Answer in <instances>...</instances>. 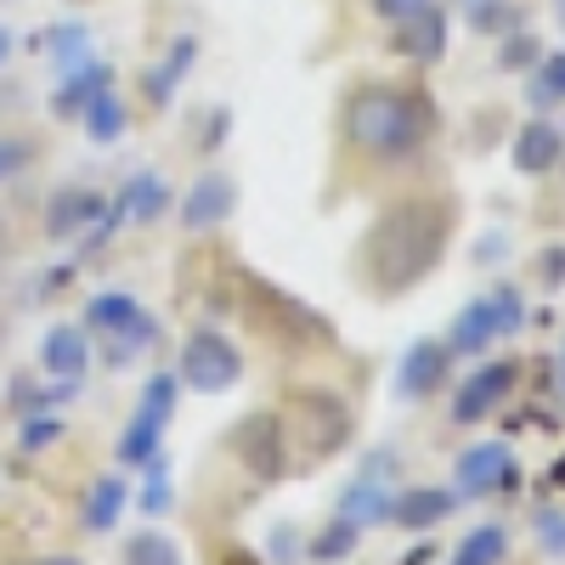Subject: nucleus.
<instances>
[{
	"label": "nucleus",
	"instance_id": "obj_1",
	"mask_svg": "<svg viewBox=\"0 0 565 565\" xmlns=\"http://www.w3.org/2000/svg\"><path fill=\"white\" fill-rule=\"evenodd\" d=\"M452 226H458V210H452L447 193H407V199L385 204L380 215L367 221L362 244H356L362 282L380 300L413 295L418 282H430L436 266L447 260Z\"/></svg>",
	"mask_w": 565,
	"mask_h": 565
},
{
	"label": "nucleus",
	"instance_id": "obj_2",
	"mask_svg": "<svg viewBox=\"0 0 565 565\" xmlns=\"http://www.w3.org/2000/svg\"><path fill=\"white\" fill-rule=\"evenodd\" d=\"M340 130L345 141L373 159V164H407L430 148L436 136V103L413 85H391V79H367L356 85L345 108H340Z\"/></svg>",
	"mask_w": 565,
	"mask_h": 565
},
{
	"label": "nucleus",
	"instance_id": "obj_3",
	"mask_svg": "<svg viewBox=\"0 0 565 565\" xmlns=\"http://www.w3.org/2000/svg\"><path fill=\"white\" fill-rule=\"evenodd\" d=\"M232 277H238V306L249 311V322L271 345H282V351H328L334 345V322L317 306H306L295 289H282V282H271L255 266H232Z\"/></svg>",
	"mask_w": 565,
	"mask_h": 565
},
{
	"label": "nucleus",
	"instance_id": "obj_4",
	"mask_svg": "<svg viewBox=\"0 0 565 565\" xmlns=\"http://www.w3.org/2000/svg\"><path fill=\"white\" fill-rule=\"evenodd\" d=\"M526 328V295L514 289V282H503V289L481 295V300H469L452 328H447V351L452 356H481L487 345L509 340V334H521Z\"/></svg>",
	"mask_w": 565,
	"mask_h": 565
},
{
	"label": "nucleus",
	"instance_id": "obj_5",
	"mask_svg": "<svg viewBox=\"0 0 565 565\" xmlns=\"http://www.w3.org/2000/svg\"><path fill=\"white\" fill-rule=\"evenodd\" d=\"M282 424H289V436L306 441L311 458H334V452H345V441L356 436V413H351L334 391H322V385H295Z\"/></svg>",
	"mask_w": 565,
	"mask_h": 565
},
{
	"label": "nucleus",
	"instance_id": "obj_6",
	"mask_svg": "<svg viewBox=\"0 0 565 565\" xmlns=\"http://www.w3.org/2000/svg\"><path fill=\"white\" fill-rule=\"evenodd\" d=\"M175 380L193 396H226L244 380V351L232 345V334H221V328H193V334L181 340Z\"/></svg>",
	"mask_w": 565,
	"mask_h": 565
},
{
	"label": "nucleus",
	"instance_id": "obj_7",
	"mask_svg": "<svg viewBox=\"0 0 565 565\" xmlns=\"http://www.w3.org/2000/svg\"><path fill=\"white\" fill-rule=\"evenodd\" d=\"M226 447L249 469V481H260V487H277L282 476H289V424H282V413H271V407L244 413L226 430Z\"/></svg>",
	"mask_w": 565,
	"mask_h": 565
},
{
	"label": "nucleus",
	"instance_id": "obj_8",
	"mask_svg": "<svg viewBox=\"0 0 565 565\" xmlns=\"http://www.w3.org/2000/svg\"><path fill=\"white\" fill-rule=\"evenodd\" d=\"M85 328L119 345L114 362H130L136 351H153V345H159V322L148 317V306H141L136 295H125V289L90 295V300H85Z\"/></svg>",
	"mask_w": 565,
	"mask_h": 565
},
{
	"label": "nucleus",
	"instance_id": "obj_9",
	"mask_svg": "<svg viewBox=\"0 0 565 565\" xmlns=\"http://www.w3.org/2000/svg\"><path fill=\"white\" fill-rule=\"evenodd\" d=\"M391 469H396V452H373L367 463H362V476L340 492V514L351 526H391V503H396V492H391Z\"/></svg>",
	"mask_w": 565,
	"mask_h": 565
},
{
	"label": "nucleus",
	"instance_id": "obj_10",
	"mask_svg": "<svg viewBox=\"0 0 565 565\" xmlns=\"http://www.w3.org/2000/svg\"><path fill=\"white\" fill-rule=\"evenodd\" d=\"M452 481H458L452 487L458 498H492V492H509L514 481H521V469H514L509 441H476V447L458 452Z\"/></svg>",
	"mask_w": 565,
	"mask_h": 565
},
{
	"label": "nucleus",
	"instance_id": "obj_11",
	"mask_svg": "<svg viewBox=\"0 0 565 565\" xmlns=\"http://www.w3.org/2000/svg\"><path fill=\"white\" fill-rule=\"evenodd\" d=\"M514 385H521V362H481V367L452 391V424H481V418H492V413L514 396Z\"/></svg>",
	"mask_w": 565,
	"mask_h": 565
},
{
	"label": "nucleus",
	"instance_id": "obj_12",
	"mask_svg": "<svg viewBox=\"0 0 565 565\" xmlns=\"http://www.w3.org/2000/svg\"><path fill=\"white\" fill-rule=\"evenodd\" d=\"M238 181H232L226 170H204L186 193L175 199V215H181V226L186 232H215V226H226L232 221V210H238Z\"/></svg>",
	"mask_w": 565,
	"mask_h": 565
},
{
	"label": "nucleus",
	"instance_id": "obj_13",
	"mask_svg": "<svg viewBox=\"0 0 565 565\" xmlns=\"http://www.w3.org/2000/svg\"><path fill=\"white\" fill-rule=\"evenodd\" d=\"M447 373H452V351L447 340H413L396 362V396L402 402H424V396H436L447 391Z\"/></svg>",
	"mask_w": 565,
	"mask_h": 565
},
{
	"label": "nucleus",
	"instance_id": "obj_14",
	"mask_svg": "<svg viewBox=\"0 0 565 565\" xmlns=\"http://www.w3.org/2000/svg\"><path fill=\"white\" fill-rule=\"evenodd\" d=\"M108 210L119 215V226H148V221H159L164 210H175V193H170V181L148 164V170H136L119 193L108 199Z\"/></svg>",
	"mask_w": 565,
	"mask_h": 565
},
{
	"label": "nucleus",
	"instance_id": "obj_15",
	"mask_svg": "<svg viewBox=\"0 0 565 565\" xmlns=\"http://www.w3.org/2000/svg\"><path fill=\"white\" fill-rule=\"evenodd\" d=\"M108 215V199L90 193V186H57L45 199V238H74V232L97 226Z\"/></svg>",
	"mask_w": 565,
	"mask_h": 565
},
{
	"label": "nucleus",
	"instance_id": "obj_16",
	"mask_svg": "<svg viewBox=\"0 0 565 565\" xmlns=\"http://www.w3.org/2000/svg\"><path fill=\"white\" fill-rule=\"evenodd\" d=\"M452 509H458L452 487H402L396 503H391V526H402V532H436Z\"/></svg>",
	"mask_w": 565,
	"mask_h": 565
},
{
	"label": "nucleus",
	"instance_id": "obj_17",
	"mask_svg": "<svg viewBox=\"0 0 565 565\" xmlns=\"http://www.w3.org/2000/svg\"><path fill=\"white\" fill-rule=\"evenodd\" d=\"M103 90H114V68L97 63V57H79L57 74V97H52V114L57 119H79V108L90 97H103Z\"/></svg>",
	"mask_w": 565,
	"mask_h": 565
},
{
	"label": "nucleus",
	"instance_id": "obj_18",
	"mask_svg": "<svg viewBox=\"0 0 565 565\" xmlns=\"http://www.w3.org/2000/svg\"><path fill=\"white\" fill-rule=\"evenodd\" d=\"M559 153H565V130L554 119H526L521 130H514V148H509V159H514L521 175H548L559 164Z\"/></svg>",
	"mask_w": 565,
	"mask_h": 565
},
{
	"label": "nucleus",
	"instance_id": "obj_19",
	"mask_svg": "<svg viewBox=\"0 0 565 565\" xmlns=\"http://www.w3.org/2000/svg\"><path fill=\"white\" fill-rule=\"evenodd\" d=\"M40 367H45V380H85V367H90L85 328H74V322L45 328V340H40Z\"/></svg>",
	"mask_w": 565,
	"mask_h": 565
},
{
	"label": "nucleus",
	"instance_id": "obj_20",
	"mask_svg": "<svg viewBox=\"0 0 565 565\" xmlns=\"http://www.w3.org/2000/svg\"><path fill=\"white\" fill-rule=\"evenodd\" d=\"M396 52L413 57V63H436L447 52V12L436 7V0L424 12H413V18L396 23Z\"/></svg>",
	"mask_w": 565,
	"mask_h": 565
},
{
	"label": "nucleus",
	"instance_id": "obj_21",
	"mask_svg": "<svg viewBox=\"0 0 565 565\" xmlns=\"http://www.w3.org/2000/svg\"><path fill=\"white\" fill-rule=\"evenodd\" d=\"M164 430H170V418L136 402V413H130V424H125V436H119V447H114L119 463H125V469H141L148 458H159V452H164Z\"/></svg>",
	"mask_w": 565,
	"mask_h": 565
},
{
	"label": "nucleus",
	"instance_id": "obj_22",
	"mask_svg": "<svg viewBox=\"0 0 565 565\" xmlns=\"http://www.w3.org/2000/svg\"><path fill=\"white\" fill-rule=\"evenodd\" d=\"M193 57H199V40H193V34H175V40H170V52H164V63H153L148 74H141V90H148V103H153V108H170L175 85L186 79Z\"/></svg>",
	"mask_w": 565,
	"mask_h": 565
},
{
	"label": "nucleus",
	"instance_id": "obj_23",
	"mask_svg": "<svg viewBox=\"0 0 565 565\" xmlns=\"http://www.w3.org/2000/svg\"><path fill=\"white\" fill-rule=\"evenodd\" d=\"M125 503H130V487H125V476H97L90 481V492H85V509H79V526L85 532H114L119 526V514H125Z\"/></svg>",
	"mask_w": 565,
	"mask_h": 565
},
{
	"label": "nucleus",
	"instance_id": "obj_24",
	"mask_svg": "<svg viewBox=\"0 0 565 565\" xmlns=\"http://www.w3.org/2000/svg\"><path fill=\"white\" fill-rule=\"evenodd\" d=\"M79 125H85V136L97 141V148H114V141L130 130V108H125L119 90H103V97H90L79 108Z\"/></svg>",
	"mask_w": 565,
	"mask_h": 565
},
{
	"label": "nucleus",
	"instance_id": "obj_25",
	"mask_svg": "<svg viewBox=\"0 0 565 565\" xmlns=\"http://www.w3.org/2000/svg\"><path fill=\"white\" fill-rule=\"evenodd\" d=\"M356 543H362V526H351L345 514H334L322 532H311V543H306V559H317V565H334V559H351L356 554Z\"/></svg>",
	"mask_w": 565,
	"mask_h": 565
},
{
	"label": "nucleus",
	"instance_id": "obj_26",
	"mask_svg": "<svg viewBox=\"0 0 565 565\" xmlns=\"http://www.w3.org/2000/svg\"><path fill=\"white\" fill-rule=\"evenodd\" d=\"M125 565H186L181 559V543L159 526H141L125 537Z\"/></svg>",
	"mask_w": 565,
	"mask_h": 565
},
{
	"label": "nucleus",
	"instance_id": "obj_27",
	"mask_svg": "<svg viewBox=\"0 0 565 565\" xmlns=\"http://www.w3.org/2000/svg\"><path fill=\"white\" fill-rule=\"evenodd\" d=\"M503 554H509V532H503L498 521H487V526H476V532L452 548L447 565H503Z\"/></svg>",
	"mask_w": 565,
	"mask_h": 565
},
{
	"label": "nucleus",
	"instance_id": "obj_28",
	"mask_svg": "<svg viewBox=\"0 0 565 565\" xmlns=\"http://www.w3.org/2000/svg\"><path fill=\"white\" fill-rule=\"evenodd\" d=\"M458 12H463V23L476 29V34H509V29H521L514 0H458Z\"/></svg>",
	"mask_w": 565,
	"mask_h": 565
},
{
	"label": "nucleus",
	"instance_id": "obj_29",
	"mask_svg": "<svg viewBox=\"0 0 565 565\" xmlns=\"http://www.w3.org/2000/svg\"><path fill=\"white\" fill-rule=\"evenodd\" d=\"M532 103L537 108H559L565 103V52H543V63L532 68Z\"/></svg>",
	"mask_w": 565,
	"mask_h": 565
},
{
	"label": "nucleus",
	"instance_id": "obj_30",
	"mask_svg": "<svg viewBox=\"0 0 565 565\" xmlns=\"http://www.w3.org/2000/svg\"><path fill=\"white\" fill-rule=\"evenodd\" d=\"M498 40H503V45H498V68H503V74H514V68L526 74V68L543 63V45H537L532 29H509V34H498Z\"/></svg>",
	"mask_w": 565,
	"mask_h": 565
},
{
	"label": "nucleus",
	"instance_id": "obj_31",
	"mask_svg": "<svg viewBox=\"0 0 565 565\" xmlns=\"http://www.w3.org/2000/svg\"><path fill=\"white\" fill-rule=\"evenodd\" d=\"M141 476H148V481H141V514H164L170 509V458L159 452V458H148V463H141Z\"/></svg>",
	"mask_w": 565,
	"mask_h": 565
},
{
	"label": "nucleus",
	"instance_id": "obj_32",
	"mask_svg": "<svg viewBox=\"0 0 565 565\" xmlns=\"http://www.w3.org/2000/svg\"><path fill=\"white\" fill-rule=\"evenodd\" d=\"M45 52H52V63H79V57H90V29L85 23H57L52 34H45Z\"/></svg>",
	"mask_w": 565,
	"mask_h": 565
},
{
	"label": "nucleus",
	"instance_id": "obj_33",
	"mask_svg": "<svg viewBox=\"0 0 565 565\" xmlns=\"http://www.w3.org/2000/svg\"><path fill=\"white\" fill-rule=\"evenodd\" d=\"M57 441H63V418L57 413H29L23 418V436H18L23 452H45V447H57Z\"/></svg>",
	"mask_w": 565,
	"mask_h": 565
},
{
	"label": "nucleus",
	"instance_id": "obj_34",
	"mask_svg": "<svg viewBox=\"0 0 565 565\" xmlns=\"http://www.w3.org/2000/svg\"><path fill=\"white\" fill-rule=\"evenodd\" d=\"M34 164V141L29 136H0V181H12Z\"/></svg>",
	"mask_w": 565,
	"mask_h": 565
},
{
	"label": "nucleus",
	"instance_id": "obj_35",
	"mask_svg": "<svg viewBox=\"0 0 565 565\" xmlns=\"http://www.w3.org/2000/svg\"><path fill=\"white\" fill-rule=\"evenodd\" d=\"M537 543L554 554V559H565V509H537Z\"/></svg>",
	"mask_w": 565,
	"mask_h": 565
},
{
	"label": "nucleus",
	"instance_id": "obj_36",
	"mask_svg": "<svg viewBox=\"0 0 565 565\" xmlns=\"http://www.w3.org/2000/svg\"><path fill=\"white\" fill-rule=\"evenodd\" d=\"M271 559H277V565H295V559H306V548L295 543V532H289V526H277V532H271Z\"/></svg>",
	"mask_w": 565,
	"mask_h": 565
},
{
	"label": "nucleus",
	"instance_id": "obj_37",
	"mask_svg": "<svg viewBox=\"0 0 565 565\" xmlns=\"http://www.w3.org/2000/svg\"><path fill=\"white\" fill-rule=\"evenodd\" d=\"M424 7H430V0H373V12H380L385 23H402V18H413Z\"/></svg>",
	"mask_w": 565,
	"mask_h": 565
},
{
	"label": "nucleus",
	"instance_id": "obj_38",
	"mask_svg": "<svg viewBox=\"0 0 565 565\" xmlns=\"http://www.w3.org/2000/svg\"><path fill=\"white\" fill-rule=\"evenodd\" d=\"M543 282H565V249H543Z\"/></svg>",
	"mask_w": 565,
	"mask_h": 565
},
{
	"label": "nucleus",
	"instance_id": "obj_39",
	"mask_svg": "<svg viewBox=\"0 0 565 565\" xmlns=\"http://www.w3.org/2000/svg\"><path fill=\"white\" fill-rule=\"evenodd\" d=\"M498 249H503V238H498V232H492V238H481V249H476V260H481V266H492V260H503Z\"/></svg>",
	"mask_w": 565,
	"mask_h": 565
},
{
	"label": "nucleus",
	"instance_id": "obj_40",
	"mask_svg": "<svg viewBox=\"0 0 565 565\" xmlns=\"http://www.w3.org/2000/svg\"><path fill=\"white\" fill-rule=\"evenodd\" d=\"M221 565H260V559H255L249 548H238V543H232V548L221 554Z\"/></svg>",
	"mask_w": 565,
	"mask_h": 565
},
{
	"label": "nucleus",
	"instance_id": "obj_41",
	"mask_svg": "<svg viewBox=\"0 0 565 565\" xmlns=\"http://www.w3.org/2000/svg\"><path fill=\"white\" fill-rule=\"evenodd\" d=\"M554 391H559V396H565V345H559V351H554Z\"/></svg>",
	"mask_w": 565,
	"mask_h": 565
},
{
	"label": "nucleus",
	"instance_id": "obj_42",
	"mask_svg": "<svg viewBox=\"0 0 565 565\" xmlns=\"http://www.w3.org/2000/svg\"><path fill=\"white\" fill-rule=\"evenodd\" d=\"M12 45H18V40H12V29H0V63L12 57Z\"/></svg>",
	"mask_w": 565,
	"mask_h": 565
},
{
	"label": "nucleus",
	"instance_id": "obj_43",
	"mask_svg": "<svg viewBox=\"0 0 565 565\" xmlns=\"http://www.w3.org/2000/svg\"><path fill=\"white\" fill-rule=\"evenodd\" d=\"M34 565H79L74 554H52V559H34Z\"/></svg>",
	"mask_w": 565,
	"mask_h": 565
},
{
	"label": "nucleus",
	"instance_id": "obj_44",
	"mask_svg": "<svg viewBox=\"0 0 565 565\" xmlns=\"http://www.w3.org/2000/svg\"><path fill=\"white\" fill-rule=\"evenodd\" d=\"M7 238H12V226H7V215H0V255H7Z\"/></svg>",
	"mask_w": 565,
	"mask_h": 565
},
{
	"label": "nucleus",
	"instance_id": "obj_45",
	"mask_svg": "<svg viewBox=\"0 0 565 565\" xmlns=\"http://www.w3.org/2000/svg\"><path fill=\"white\" fill-rule=\"evenodd\" d=\"M559 159H565V153H559Z\"/></svg>",
	"mask_w": 565,
	"mask_h": 565
}]
</instances>
